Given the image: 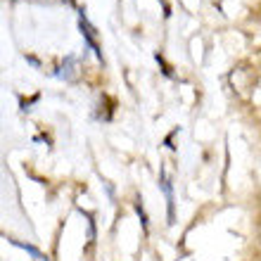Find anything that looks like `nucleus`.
<instances>
[]
</instances>
